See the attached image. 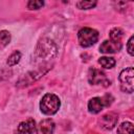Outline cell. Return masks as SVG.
Listing matches in <instances>:
<instances>
[{
	"mask_svg": "<svg viewBox=\"0 0 134 134\" xmlns=\"http://www.w3.org/2000/svg\"><path fill=\"white\" fill-rule=\"evenodd\" d=\"M134 41V37L132 36L130 39H129V41H128V44H127V49H128V52H129V54L130 55H133L134 54V47H133V42Z\"/></svg>",
	"mask_w": 134,
	"mask_h": 134,
	"instance_id": "18",
	"label": "cell"
},
{
	"mask_svg": "<svg viewBox=\"0 0 134 134\" xmlns=\"http://www.w3.org/2000/svg\"><path fill=\"white\" fill-rule=\"evenodd\" d=\"M10 42V34L7 30H1L0 31V49L4 48L6 45H8Z\"/></svg>",
	"mask_w": 134,
	"mask_h": 134,
	"instance_id": "14",
	"label": "cell"
},
{
	"mask_svg": "<svg viewBox=\"0 0 134 134\" xmlns=\"http://www.w3.org/2000/svg\"><path fill=\"white\" fill-rule=\"evenodd\" d=\"M88 81L91 85H104L105 87L110 86V81L107 79L106 74L95 68H91L88 71Z\"/></svg>",
	"mask_w": 134,
	"mask_h": 134,
	"instance_id": "5",
	"label": "cell"
},
{
	"mask_svg": "<svg viewBox=\"0 0 134 134\" xmlns=\"http://www.w3.org/2000/svg\"><path fill=\"white\" fill-rule=\"evenodd\" d=\"M98 63L100 64L102 67L106 69H110L115 66V60L113 58H108V57H102L98 59Z\"/></svg>",
	"mask_w": 134,
	"mask_h": 134,
	"instance_id": "13",
	"label": "cell"
},
{
	"mask_svg": "<svg viewBox=\"0 0 134 134\" xmlns=\"http://www.w3.org/2000/svg\"><path fill=\"white\" fill-rule=\"evenodd\" d=\"M121 49V42H114L111 40L104 41L99 46V51L103 53H115Z\"/></svg>",
	"mask_w": 134,
	"mask_h": 134,
	"instance_id": "7",
	"label": "cell"
},
{
	"mask_svg": "<svg viewBox=\"0 0 134 134\" xmlns=\"http://www.w3.org/2000/svg\"><path fill=\"white\" fill-rule=\"evenodd\" d=\"M75 5L80 9H89L96 5V1H79Z\"/></svg>",
	"mask_w": 134,
	"mask_h": 134,
	"instance_id": "16",
	"label": "cell"
},
{
	"mask_svg": "<svg viewBox=\"0 0 134 134\" xmlns=\"http://www.w3.org/2000/svg\"><path fill=\"white\" fill-rule=\"evenodd\" d=\"M20 59H21V52H20V51H15V52H13V53L7 58L6 63H7L8 66H15L16 64L19 63Z\"/></svg>",
	"mask_w": 134,
	"mask_h": 134,
	"instance_id": "15",
	"label": "cell"
},
{
	"mask_svg": "<svg viewBox=\"0 0 134 134\" xmlns=\"http://www.w3.org/2000/svg\"><path fill=\"white\" fill-rule=\"evenodd\" d=\"M43 5H44V2L40 1V0H31V1H29L27 3V7L29 9H39Z\"/></svg>",
	"mask_w": 134,
	"mask_h": 134,
	"instance_id": "17",
	"label": "cell"
},
{
	"mask_svg": "<svg viewBox=\"0 0 134 134\" xmlns=\"http://www.w3.org/2000/svg\"><path fill=\"white\" fill-rule=\"evenodd\" d=\"M54 131V122L50 118L43 119L37 126V134H52Z\"/></svg>",
	"mask_w": 134,
	"mask_h": 134,
	"instance_id": "8",
	"label": "cell"
},
{
	"mask_svg": "<svg viewBox=\"0 0 134 134\" xmlns=\"http://www.w3.org/2000/svg\"><path fill=\"white\" fill-rule=\"evenodd\" d=\"M109 36H110V40H111V41H114V42H121V39H122V37H124V31H122L121 28L115 27V28H113V29L110 31Z\"/></svg>",
	"mask_w": 134,
	"mask_h": 134,
	"instance_id": "12",
	"label": "cell"
},
{
	"mask_svg": "<svg viewBox=\"0 0 134 134\" xmlns=\"http://www.w3.org/2000/svg\"><path fill=\"white\" fill-rule=\"evenodd\" d=\"M117 134H134L133 124L130 121H124L118 126Z\"/></svg>",
	"mask_w": 134,
	"mask_h": 134,
	"instance_id": "11",
	"label": "cell"
},
{
	"mask_svg": "<svg viewBox=\"0 0 134 134\" xmlns=\"http://www.w3.org/2000/svg\"><path fill=\"white\" fill-rule=\"evenodd\" d=\"M117 120H118L117 114H115L114 112H109V113H107L100 117L99 125L105 130H111L116 126Z\"/></svg>",
	"mask_w": 134,
	"mask_h": 134,
	"instance_id": "6",
	"label": "cell"
},
{
	"mask_svg": "<svg viewBox=\"0 0 134 134\" xmlns=\"http://www.w3.org/2000/svg\"><path fill=\"white\" fill-rule=\"evenodd\" d=\"M77 40H79V43L82 47H90L97 42L98 32H97V30H95L93 28L84 27V28L79 30Z\"/></svg>",
	"mask_w": 134,
	"mask_h": 134,
	"instance_id": "2",
	"label": "cell"
},
{
	"mask_svg": "<svg viewBox=\"0 0 134 134\" xmlns=\"http://www.w3.org/2000/svg\"><path fill=\"white\" fill-rule=\"evenodd\" d=\"M60 107H61L60 98L52 93H46L40 102V109L42 113L46 115H52L57 113Z\"/></svg>",
	"mask_w": 134,
	"mask_h": 134,
	"instance_id": "1",
	"label": "cell"
},
{
	"mask_svg": "<svg viewBox=\"0 0 134 134\" xmlns=\"http://www.w3.org/2000/svg\"><path fill=\"white\" fill-rule=\"evenodd\" d=\"M57 52V46L52 43V41L44 39L42 41H40V43L38 44L37 50H36V55L38 57V59L40 60H48L51 59L55 55Z\"/></svg>",
	"mask_w": 134,
	"mask_h": 134,
	"instance_id": "3",
	"label": "cell"
},
{
	"mask_svg": "<svg viewBox=\"0 0 134 134\" xmlns=\"http://www.w3.org/2000/svg\"><path fill=\"white\" fill-rule=\"evenodd\" d=\"M105 107H106V105H105L103 97H92L88 102V110L92 114L99 113Z\"/></svg>",
	"mask_w": 134,
	"mask_h": 134,
	"instance_id": "9",
	"label": "cell"
},
{
	"mask_svg": "<svg viewBox=\"0 0 134 134\" xmlns=\"http://www.w3.org/2000/svg\"><path fill=\"white\" fill-rule=\"evenodd\" d=\"M36 131V124L32 118H28L24 121H21L18 126L19 134H34Z\"/></svg>",
	"mask_w": 134,
	"mask_h": 134,
	"instance_id": "10",
	"label": "cell"
},
{
	"mask_svg": "<svg viewBox=\"0 0 134 134\" xmlns=\"http://www.w3.org/2000/svg\"><path fill=\"white\" fill-rule=\"evenodd\" d=\"M133 75H134V69L133 67H128L124 70H121L119 74V83H120V89L124 92L132 93L133 92Z\"/></svg>",
	"mask_w": 134,
	"mask_h": 134,
	"instance_id": "4",
	"label": "cell"
}]
</instances>
